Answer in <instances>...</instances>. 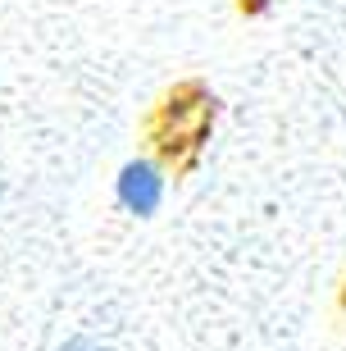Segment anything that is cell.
<instances>
[{
  "label": "cell",
  "instance_id": "obj_1",
  "mask_svg": "<svg viewBox=\"0 0 346 351\" xmlns=\"http://www.w3.org/2000/svg\"><path fill=\"white\" fill-rule=\"evenodd\" d=\"M119 192H123V201H128L137 215H151L155 201H160V178H155L151 165H128V169H123V182H119Z\"/></svg>",
  "mask_w": 346,
  "mask_h": 351
}]
</instances>
